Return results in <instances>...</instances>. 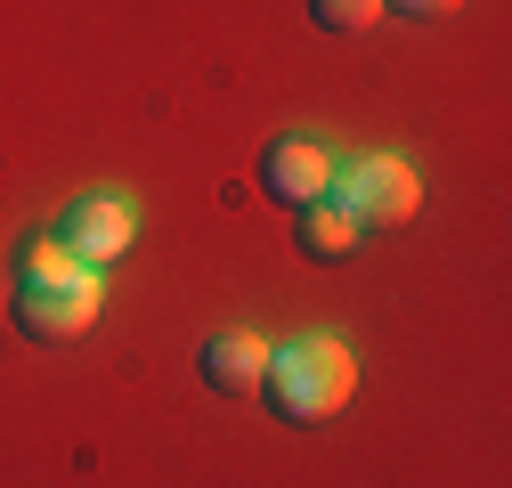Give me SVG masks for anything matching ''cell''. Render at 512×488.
Masks as SVG:
<instances>
[{"label":"cell","mask_w":512,"mask_h":488,"mask_svg":"<svg viewBox=\"0 0 512 488\" xmlns=\"http://www.w3.org/2000/svg\"><path fill=\"white\" fill-rule=\"evenodd\" d=\"M98 310H106L98 269L74 261L57 236H33L25 261H17V326H25L33 342H74V334L98 326Z\"/></svg>","instance_id":"obj_1"},{"label":"cell","mask_w":512,"mask_h":488,"mask_svg":"<svg viewBox=\"0 0 512 488\" xmlns=\"http://www.w3.org/2000/svg\"><path fill=\"white\" fill-rule=\"evenodd\" d=\"M261 391H269V407H277L285 423H326V415H342L350 391H358V358H350V342H334V334H301V342L269 350Z\"/></svg>","instance_id":"obj_2"},{"label":"cell","mask_w":512,"mask_h":488,"mask_svg":"<svg viewBox=\"0 0 512 488\" xmlns=\"http://www.w3.org/2000/svg\"><path fill=\"white\" fill-rule=\"evenodd\" d=\"M334 204H342L358 228H407V220L423 212V179H415V163H399V155H366V163L334 171Z\"/></svg>","instance_id":"obj_3"},{"label":"cell","mask_w":512,"mask_h":488,"mask_svg":"<svg viewBox=\"0 0 512 488\" xmlns=\"http://www.w3.org/2000/svg\"><path fill=\"white\" fill-rule=\"evenodd\" d=\"M131 236H139V212L122 204V196H82L66 220H57V244H66L74 261H114V253H131Z\"/></svg>","instance_id":"obj_4"},{"label":"cell","mask_w":512,"mask_h":488,"mask_svg":"<svg viewBox=\"0 0 512 488\" xmlns=\"http://www.w3.org/2000/svg\"><path fill=\"white\" fill-rule=\"evenodd\" d=\"M261 188L277 204H317V196H334V155L317 139H277L261 155Z\"/></svg>","instance_id":"obj_5"},{"label":"cell","mask_w":512,"mask_h":488,"mask_svg":"<svg viewBox=\"0 0 512 488\" xmlns=\"http://www.w3.org/2000/svg\"><path fill=\"white\" fill-rule=\"evenodd\" d=\"M204 375H212V391H261V375H269V342L252 334V326L212 334V342H204Z\"/></svg>","instance_id":"obj_6"},{"label":"cell","mask_w":512,"mask_h":488,"mask_svg":"<svg viewBox=\"0 0 512 488\" xmlns=\"http://www.w3.org/2000/svg\"><path fill=\"white\" fill-rule=\"evenodd\" d=\"M301 253H317V261H342V253H358V220H350L334 196L301 204Z\"/></svg>","instance_id":"obj_7"},{"label":"cell","mask_w":512,"mask_h":488,"mask_svg":"<svg viewBox=\"0 0 512 488\" xmlns=\"http://www.w3.org/2000/svg\"><path fill=\"white\" fill-rule=\"evenodd\" d=\"M391 0H309V25H326V33H366Z\"/></svg>","instance_id":"obj_8"},{"label":"cell","mask_w":512,"mask_h":488,"mask_svg":"<svg viewBox=\"0 0 512 488\" xmlns=\"http://www.w3.org/2000/svg\"><path fill=\"white\" fill-rule=\"evenodd\" d=\"M407 17H439V9H464V0H399Z\"/></svg>","instance_id":"obj_9"}]
</instances>
